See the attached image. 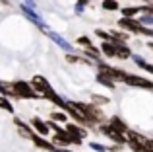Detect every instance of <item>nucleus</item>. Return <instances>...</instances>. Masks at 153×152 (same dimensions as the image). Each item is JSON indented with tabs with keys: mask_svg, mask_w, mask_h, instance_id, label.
<instances>
[{
	"mask_svg": "<svg viewBox=\"0 0 153 152\" xmlns=\"http://www.w3.org/2000/svg\"><path fill=\"white\" fill-rule=\"evenodd\" d=\"M103 6H105V10H118V4L114 0H105Z\"/></svg>",
	"mask_w": 153,
	"mask_h": 152,
	"instance_id": "11",
	"label": "nucleus"
},
{
	"mask_svg": "<svg viewBox=\"0 0 153 152\" xmlns=\"http://www.w3.org/2000/svg\"><path fill=\"white\" fill-rule=\"evenodd\" d=\"M33 141H35V144H37V146H41V148H47V150H54V146H52L51 142H47L45 138H41V137H33Z\"/></svg>",
	"mask_w": 153,
	"mask_h": 152,
	"instance_id": "6",
	"label": "nucleus"
},
{
	"mask_svg": "<svg viewBox=\"0 0 153 152\" xmlns=\"http://www.w3.org/2000/svg\"><path fill=\"white\" fill-rule=\"evenodd\" d=\"M52 119H54V121H64L66 115H64V113H52Z\"/></svg>",
	"mask_w": 153,
	"mask_h": 152,
	"instance_id": "14",
	"label": "nucleus"
},
{
	"mask_svg": "<svg viewBox=\"0 0 153 152\" xmlns=\"http://www.w3.org/2000/svg\"><path fill=\"white\" fill-rule=\"evenodd\" d=\"M33 88L37 92H41V94H45L49 99H54L56 98V94L52 92V88L49 86V82H47L43 76H35V78H33Z\"/></svg>",
	"mask_w": 153,
	"mask_h": 152,
	"instance_id": "1",
	"label": "nucleus"
},
{
	"mask_svg": "<svg viewBox=\"0 0 153 152\" xmlns=\"http://www.w3.org/2000/svg\"><path fill=\"white\" fill-rule=\"evenodd\" d=\"M114 57H122V59H126V57H130V51H128L126 47L118 45V47H116V53H114Z\"/></svg>",
	"mask_w": 153,
	"mask_h": 152,
	"instance_id": "9",
	"label": "nucleus"
},
{
	"mask_svg": "<svg viewBox=\"0 0 153 152\" xmlns=\"http://www.w3.org/2000/svg\"><path fill=\"white\" fill-rule=\"evenodd\" d=\"M124 80H126L128 84H132V86H143V88H153V84H151V82H147V80L140 78V76H130V74H126V76H124Z\"/></svg>",
	"mask_w": 153,
	"mask_h": 152,
	"instance_id": "3",
	"label": "nucleus"
},
{
	"mask_svg": "<svg viewBox=\"0 0 153 152\" xmlns=\"http://www.w3.org/2000/svg\"><path fill=\"white\" fill-rule=\"evenodd\" d=\"M124 16H132V14H136V12H140V8H124Z\"/></svg>",
	"mask_w": 153,
	"mask_h": 152,
	"instance_id": "13",
	"label": "nucleus"
},
{
	"mask_svg": "<svg viewBox=\"0 0 153 152\" xmlns=\"http://www.w3.org/2000/svg\"><path fill=\"white\" fill-rule=\"evenodd\" d=\"M33 127L37 129V133H41V135H47V133H49V127H47V123H43L41 119H33Z\"/></svg>",
	"mask_w": 153,
	"mask_h": 152,
	"instance_id": "5",
	"label": "nucleus"
},
{
	"mask_svg": "<svg viewBox=\"0 0 153 152\" xmlns=\"http://www.w3.org/2000/svg\"><path fill=\"white\" fill-rule=\"evenodd\" d=\"M85 53H87V55H93V57H99V51L95 49L93 45H89V47H87V49H85Z\"/></svg>",
	"mask_w": 153,
	"mask_h": 152,
	"instance_id": "12",
	"label": "nucleus"
},
{
	"mask_svg": "<svg viewBox=\"0 0 153 152\" xmlns=\"http://www.w3.org/2000/svg\"><path fill=\"white\" fill-rule=\"evenodd\" d=\"M97 35H99V37H103V39H111V35H108V33H105L103 29H97Z\"/></svg>",
	"mask_w": 153,
	"mask_h": 152,
	"instance_id": "16",
	"label": "nucleus"
},
{
	"mask_svg": "<svg viewBox=\"0 0 153 152\" xmlns=\"http://www.w3.org/2000/svg\"><path fill=\"white\" fill-rule=\"evenodd\" d=\"M112 129H114V131H118V133H124V131H128L126 129V125H124V123L122 121H120V119L118 117H114V119H112Z\"/></svg>",
	"mask_w": 153,
	"mask_h": 152,
	"instance_id": "7",
	"label": "nucleus"
},
{
	"mask_svg": "<svg viewBox=\"0 0 153 152\" xmlns=\"http://www.w3.org/2000/svg\"><path fill=\"white\" fill-rule=\"evenodd\" d=\"M101 131H103L105 135H107V137H111L112 141H116V142H122V141H124L122 133H118V131H114V129H112L111 125H103V127H101Z\"/></svg>",
	"mask_w": 153,
	"mask_h": 152,
	"instance_id": "4",
	"label": "nucleus"
},
{
	"mask_svg": "<svg viewBox=\"0 0 153 152\" xmlns=\"http://www.w3.org/2000/svg\"><path fill=\"white\" fill-rule=\"evenodd\" d=\"M0 107H2V109H6V111H10V113H14V107H12V103L8 102L6 98H2V96H0Z\"/></svg>",
	"mask_w": 153,
	"mask_h": 152,
	"instance_id": "10",
	"label": "nucleus"
},
{
	"mask_svg": "<svg viewBox=\"0 0 153 152\" xmlns=\"http://www.w3.org/2000/svg\"><path fill=\"white\" fill-rule=\"evenodd\" d=\"M12 94L19 96V98H35V92L31 90L25 82H16V84H12Z\"/></svg>",
	"mask_w": 153,
	"mask_h": 152,
	"instance_id": "2",
	"label": "nucleus"
},
{
	"mask_svg": "<svg viewBox=\"0 0 153 152\" xmlns=\"http://www.w3.org/2000/svg\"><path fill=\"white\" fill-rule=\"evenodd\" d=\"M147 152H153V141H149V142H147V148H146Z\"/></svg>",
	"mask_w": 153,
	"mask_h": 152,
	"instance_id": "17",
	"label": "nucleus"
},
{
	"mask_svg": "<svg viewBox=\"0 0 153 152\" xmlns=\"http://www.w3.org/2000/svg\"><path fill=\"white\" fill-rule=\"evenodd\" d=\"M101 51H103L105 55H108V57H114V53H116V47H112L111 43H103Z\"/></svg>",
	"mask_w": 153,
	"mask_h": 152,
	"instance_id": "8",
	"label": "nucleus"
},
{
	"mask_svg": "<svg viewBox=\"0 0 153 152\" xmlns=\"http://www.w3.org/2000/svg\"><path fill=\"white\" fill-rule=\"evenodd\" d=\"M147 2H153V0H147Z\"/></svg>",
	"mask_w": 153,
	"mask_h": 152,
	"instance_id": "18",
	"label": "nucleus"
},
{
	"mask_svg": "<svg viewBox=\"0 0 153 152\" xmlns=\"http://www.w3.org/2000/svg\"><path fill=\"white\" fill-rule=\"evenodd\" d=\"M149 45H151V47H153V43H149Z\"/></svg>",
	"mask_w": 153,
	"mask_h": 152,
	"instance_id": "19",
	"label": "nucleus"
},
{
	"mask_svg": "<svg viewBox=\"0 0 153 152\" xmlns=\"http://www.w3.org/2000/svg\"><path fill=\"white\" fill-rule=\"evenodd\" d=\"M78 43H79V45H87V47L91 45V43H89V39H87V37H79V39H78Z\"/></svg>",
	"mask_w": 153,
	"mask_h": 152,
	"instance_id": "15",
	"label": "nucleus"
}]
</instances>
